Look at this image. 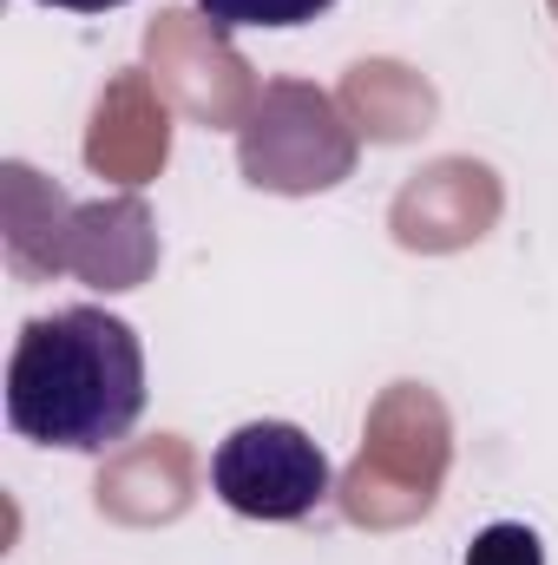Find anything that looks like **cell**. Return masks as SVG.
I'll use <instances>...</instances> for the list:
<instances>
[{
  "label": "cell",
  "instance_id": "1",
  "mask_svg": "<svg viewBox=\"0 0 558 565\" xmlns=\"http://www.w3.org/2000/svg\"><path fill=\"white\" fill-rule=\"evenodd\" d=\"M7 422L33 447L106 454L144 422V342L99 302H66L13 335Z\"/></svg>",
  "mask_w": 558,
  "mask_h": 565
},
{
  "label": "cell",
  "instance_id": "2",
  "mask_svg": "<svg viewBox=\"0 0 558 565\" xmlns=\"http://www.w3.org/2000/svg\"><path fill=\"white\" fill-rule=\"evenodd\" d=\"M211 487L244 520L296 526L329 500V454L296 422H244L237 434L217 440Z\"/></svg>",
  "mask_w": 558,
  "mask_h": 565
},
{
  "label": "cell",
  "instance_id": "3",
  "mask_svg": "<svg viewBox=\"0 0 558 565\" xmlns=\"http://www.w3.org/2000/svg\"><path fill=\"white\" fill-rule=\"evenodd\" d=\"M211 26L244 33V26H309L315 13H329L335 0H197Z\"/></svg>",
  "mask_w": 558,
  "mask_h": 565
},
{
  "label": "cell",
  "instance_id": "4",
  "mask_svg": "<svg viewBox=\"0 0 558 565\" xmlns=\"http://www.w3.org/2000/svg\"><path fill=\"white\" fill-rule=\"evenodd\" d=\"M466 565H546V546H539L533 526L500 520V526H486V533L466 546Z\"/></svg>",
  "mask_w": 558,
  "mask_h": 565
},
{
  "label": "cell",
  "instance_id": "5",
  "mask_svg": "<svg viewBox=\"0 0 558 565\" xmlns=\"http://www.w3.org/2000/svg\"><path fill=\"white\" fill-rule=\"evenodd\" d=\"M40 7H66V13H106V7H126V0H40Z\"/></svg>",
  "mask_w": 558,
  "mask_h": 565
}]
</instances>
